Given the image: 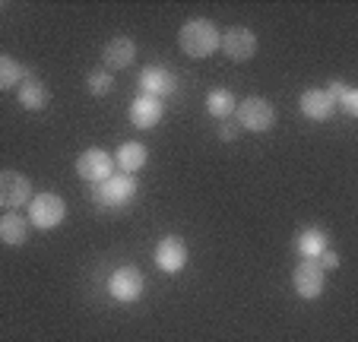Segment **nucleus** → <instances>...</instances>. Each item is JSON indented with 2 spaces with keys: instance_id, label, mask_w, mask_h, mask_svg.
<instances>
[{
  "instance_id": "aec40b11",
  "label": "nucleus",
  "mask_w": 358,
  "mask_h": 342,
  "mask_svg": "<svg viewBox=\"0 0 358 342\" xmlns=\"http://www.w3.org/2000/svg\"><path fill=\"white\" fill-rule=\"evenodd\" d=\"M206 111H210L213 117H219V121H225V117L235 111V95H231L229 89H213V92L206 95Z\"/></svg>"
},
{
  "instance_id": "39448f33",
  "label": "nucleus",
  "mask_w": 358,
  "mask_h": 342,
  "mask_svg": "<svg viewBox=\"0 0 358 342\" xmlns=\"http://www.w3.org/2000/svg\"><path fill=\"white\" fill-rule=\"evenodd\" d=\"M108 292L115 301L121 304H130V301H140L143 295V273L136 266H121L111 273L108 279Z\"/></svg>"
},
{
  "instance_id": "1a4fd4ad",
  "label": "nucleus",
  "mask_w": 358,
  "mask_h": 342,
  "mask_svg": "<svg viewBox=\"0 0 358 342\" xmlns=\"http://www.w3.org/2000/svg\"><path fill=\"white\" fill-rule=\"evenodd\" d=\"M219 48L225 51V57L229 61H250L254 54H257V35L250 32V29H244V26H238V29H231V32H225L222 38H219Z\"/></svg>"
},
{
  "instance_id": "ddd939ff",
  "label": "nucleus",
  "mask_w": 358,
  "mask_h": 342,
  "mask_svg": "<svg viewBox=\"0 0 358 342\" xmlns=\"http://www.w3.org/2000/svg\"><path fill=\"white\" fill-rule=\"evenodd\" d=\"M136 57V45L134 38H124V35H117V38H111L108 45H105V51H101V61H105V67L108 70H124L130 67Z\"/></svg>"
},
{
  "instance_id": "7ed1b4c3",
  "label": "nucleus",
  "mask_w": 358,
  "mask_h": 342,
  "mask_svg": "<svg viewBox=\"0 0 358 342\" xmlns=\"http://www.w3.org/2000/svg\"><path fill=\"white\" fill-rule=\"evenodd\" d=\"M67 215V203L61 200L57 194H35L32 203H29V222L41 231H51L57 228Z\"/></svg>"
},
{
  "instance_id": "a211bd4d",
  "label": "nucleus",
  "mask_w": 358,
  "mask_h": 342,
  "mask_svg": "<svg viewBox=\"0 0 358 342\" xmlns=\"http://www.w3.org/2000/svg\"><path fill=\"white\" fill-rule=\"evenodd\" d=\"M298 250L304 254V260H317V257L327 250V235L320 228H308V231L298 235Z\"/></svg>"
},
{
  "instance_id": "412c9836",
  "label": "nucleus",
  "mask_w": 358,
  "mask_h": 342,
  "mask_svg": "<svg viewBox=\"0 0 358 342\" xmlns=\"http://www.w3.org/2000/svg\"><path fill=\"white\" fill-rule=\"evenodd\" d=\"M333 92H330V99L336 101L339 99V105H343V111L349 114V117H355L358 114V92L352 86H345V83H333Z\"/></svg>"
},
{
  "instance_id": "0eeeda50",
  "label": "nucleus",
  "mask_w": 358,
  "mask_h": 342,
  "mask_svg": "<svg viewBox=\"0 0 358 342\" xmlns=\"http://www.w3.org/2000/svg\"><path fill=\"white\" fill-rule=\"evenodd\" d=\"M292 285H295L298 298H320V292H324V266H320L317 260H301L295 266V273H292Z\"/></svg>"
},
{
  "instance_id": "f3484780",
  "label": "nucleus",
  "mask_w": 358,
  "mask_h": 342,
  "mask_svg": "<svg viewBox=\"0 0 358 342\" xmlns=\"http://www.w3.org/2000/svg\"><path fill=\"white\" fill-rule=\"evenodd\" d=\"M29 235V222L22 219V215H0V241L10 244V248H16V244H22Z\"/></svg>"
},
{
  "instance_id": "423d86ee",
  "label": "nucleus",
  "mask_w": 358,
  "mask_h": 342,
  "mask_svg": "<svg viewBox=\"0 0 358 342\" xmlns=\"http://www.w3.org/2000/svg\"><path fill=\"white\" fill-rule=\"evenodd\" d=\"M76 171H80L83 181H92V184H105L115 171V162L105 149H86V152L76 159Z\"/></svg>"
},
{
  "instance_id": "f257e3e1",
  "label": "nucleus",
  "mask_w": 358,
  "mask_h": 342,
  "mask_svg": "<svg viewBox=\"0 0 358 342\" xmlns=\"http://www.w3.org/2000/svg\"><path fill=\"white\" fill-rule=\"evenodd\" d=\"M219 29L216 22L210 20H190L187 26L181 29V35H178V45H181V51L187 54V57H210V54L219 51Z\"/></svg>"
},
{
  "instance_id": "dca6fc26",
  "label": "nucleus",
  "mask_w": 358,
  "mask_h": 342,
  "mask_svg": "<svg viewBox=\"0 0 358 342\" xmlns=\"http://www.w3.org/2000/svg\"><path fill=\"white\" fill-rule=\"evenodd\" d=\"M149 152L143 143H124L121 149H117V165H121L124 175H136L143 165H146Z\"/></svg>"
},
{
  "instance_id": "9d476101",
  "label": "nucleus",
  "mask_w": 358,
  "mask_h": 342,
  "mask_svg": "<svg viewBox=\"0 0 358 342\" xmlns=\"http://www.w3.org/2000/svg\"><path fill=\"white\" fill-rule=\"evenodd\" d=\"M184 263H187V244L181 238L169 235L156 244V266L162 273H181Z\"/></svg>"
},
{
  "instance_id": "6e6552de",
  "label": "nucleus",
  "mask_w": 358,
  "mask_h": 342,
  "mask_svg": "<svg viewBox=\"0 0 358 342\" xmlns=\"http://www.w3.org/2000/svg\"><path fill=\"white\" fill-rule=\"evenodd\" d=\"M32 197V184L20 171H0V206L3 209H20Z\"/></svg>"
},
{
  "instance_id": "9b49d317",
  "label": "nucleus",
  "mask_w": 358,
  "mask_h": 342,
  "mask_svg": "<svg viewBox=\"0 0 358 342\" xmlns=\"http://www.w3.org/2000/svg\"><path fill=\"white\" fill-rule=\"evenodd\" d=\"M159 121H162V101L152 99V95L134 99V105H130V124H134V127L149 130V127H156Z\"/></svg>"
},
{
  "instance_id": "2eb2a0df",
  "label": "nucleus",
  "mask_w": 358,
  "mask_h": 342,
  "mask_svg": "<svg viewBox=\"0 0 358 342\" xmlns=\"http://www.w3.org/2000/svg\"><path fill=\"white\" fill-rule=\"evenodd\" d=\"M20 105L26 108V111H41V108H48L45 83L35 80V76H26V80L20 83Z\"/></svg>"
},
{
  "instance_id": "f8f14e48",
  "label": "nucleus",
  "mask_w": 358,
  "mask_h": 342,
  "mask_svg": "<svg viewBox=\"0 0 358 342\" xmlns=\"http://www.w3.org/2000/svg\"><path fill=\"white\" fill-rule=\"evenodd\" d=\"M140 89H143V95H152V99L171 95L178 89V76L169 73V70H162V67H149L140 73Z\"/></svg>"
},
{
  "instance_id": "6ab92c4d",
  "label": "nucleus",
  "mask_w": 358,
  "mask_h": 342,
  "mask_svg": "<svg viewBox=\"0 0 358 342\" xmlns=\"http://www.w3.org/2000/svg\"><path fill=\"white\" fill-rule=\"evenodd\" d=\"M26 67H22L16 57H10V54H0V89H13L20 86L22 80H26Z\"/></svg>"
},
{
  "instance_id": "20e7f679",
  "label": "nucleus",
  "mask_w": 358,
  "mask_h": 342,
  "mask_svg": "<svg viewBox=\"0 0 358 342\" xmlns=\"http://www.w3.org/2000/svg\"><path fill=\"white\" fill-rule=\"evenodd\" d=\"M136 194V181L134 175H111L108 181L99 187V194H95V203L105 209H121L124 203H130Z\"/></svg>"
},
{
  "instance_id": "b1692460",
  "label": "nucleus",
  "mask_w": 358,
  "mask_h": 342,
  "mask_svg": "<svg viewBox=\"0 0 358 342\" xmlns=\"http://www.w3.org/2000/svg\"><path fill=\"white\" fill-rule=\"evenodd\" d=\"M219 136H222V140H235L238 127H235V124H222V127H219Z\"/></svg>"
},
{
  "instance_id": "4be33fe9",
  "label": "nucleus",
  "mask_w": 358,
  "mask_h": 342,
  "mask_svg": "<svg viewBox=\"0 0 358 342\" xmlns=\"http://www.w3.org/2000/svg\"><path fill=\"white\" fill-rule=\"evenodd\" d=\"M86 86H89V92L92 95H108L111 89H115V80H111L108 70H92L89 80H86Z\"/></svg>"
},
{
  "instance_id": "4468645a",
  "label": "nucleus",
  "mask_w": 358,
  "mask_h": 342,
  "mask_svg": "<svg viewBox=\"0 0 358 342\" xmlns=\"http://www.w3.org/2000/svg\"><path fill=\"white\" fill-rule=\"evenodd\" d=\"M336 108V101L330 99L327 89H304L301 92V114L311 117V121H327Z\"/></svg>"
},
{
  "instance_id": "5701e85b",
  "label": "nucleus",
  "mask_w": 358,
  "mask_h": 342,
  "mask_svg": "<svg viewBox=\"0 0 358 342\" xmlns=\"http://www.w3.org/2000/svg\"><path fill=\"white\" fill-rule=\"evenodd\" d=\"M320 266H327V269H336V266H339V257L333 254V250H324V254H320Z\"/></svg>"
},
{
  "instance_id": "f03ea898",
  "label": "nucleus",
  "mask_w": 358,
  "mask_h": 342,
  "mask_svg": "<svg viewBox=\"0 0 358 342\" xmlns=\"http://www.w3.org/2000/svg\"><path fill=\"white\" fill-rule=\"evenodd\" d=\"M235 117H238V127L250 130V134H266L276 124V108L266 99H260V95H250L241 105H235Z\"/></svg>"
}]
</instances>
